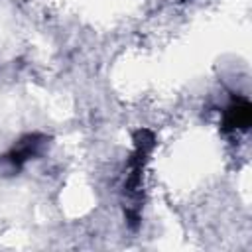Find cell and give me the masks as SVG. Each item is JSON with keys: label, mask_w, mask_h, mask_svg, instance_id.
I'll list each match as a JSON object with an SVG mask.
<instances>
[{"label": "cell", "mask_w": 252, "mask_h": 252, "mask_svg": "<svg viewBox=\"0 0 252 252\" xmlns=\"http://www.w3.org/2000/svg\"><path fill=\"white\" fill-rule=\"evenodd\" d=\"M154 134L150 130H138L134 136V154L130 158V165H128V173H126V183H124V191L126 195L134 201L132 205V213L128 215V222L132 224V228L138 226V213H140V189H142V171L146 161L150 159L148 156L154 150Z\"/></svg>", "instance_id": "obj_1"}, {"label": "cell", "mask_w": 252, "mask_h": 252, "mask_svg": "<svg viewBox=\"0 0 252 252\" xmlns=\"http://www.w3.org/2000/svg\"><path fill=\"white\" fill-rule=\"evenodd\" d=\"M43 142H45L43 136H37V134L26 136L24 140H20V142L4 156V161L10 165L12 171H18L28 159H32L33 156H37V154L41 152Z\"/></svg>", "instance_id": "obj_2"}, {"label": "cell", "mask_w": 252, "mask_h": 252, "mask_svg": "<svg viewBox=\"0 0 252 252\" xmlns=\"http://www.w3.org/2000/svg\"><path fill=\"white\" fill-rule=\"evenodd\" d=\"M250 126V102L246 98H236L232 100L222 118V128L224 130H246Z\"/></svg>", "instance_id": "obj_3"}]
</instances>
